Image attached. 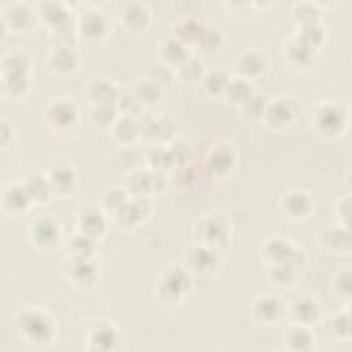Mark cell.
Wrapping results in <instances>:
<instances>
[{"mask_svg": "<svg viewBox=\"0 0 352 352\" xmlns=\"http://www.w3.org/2000/svg\"><path fill=\"white\" fill-rule=\"evenodd\" d=\"M224 6H230L228 14L235 15V12L239 14V16H243L246 12L250 11V4H242V3H224Z\"/></svg>", "mask_w": 352, "mask_h": 352, "instance_id": "816d5d0a", "label": "cell"}, {"mask_svg": "<svg viewBox=\"0 0 352 352\" xmlns=\"http://www.w3.org/2000/svg\"><path fill=\"white\" fill-rule=\"evenodd\" d=\"M16 331L26 342L43 345L54 337L51 318L37 308H29L16 316Z\"/></svg>", "mask_w": 352, "mask_h": 352, "instance_id": "5b68a950", "label": "cell"}, {"mask_svg": "<svg viewBox=\"0 0 352 352\" xmlns=\"http://www.w3.org/2000/svg\"><path fill=\"white\" fill-rule=\"evenodd\" d=\"M287 312L294 324H301L307 327L318 323L322 315L320 305L309 294L294 296L287 307Z\"/></svg>", "mask_w": 352, "mask_h": 352, "instance_id": "9a60e30c", "label": "cell"}, {"mask_svg": "<svg viewBox=\"0 0 352 352\" xmlns=\"http://www.w3.org/2000/svg\"><path fill=\"white\" fill-rule=\"evenodd\" d=\"M22 183L33 204H43L52 194L51 186L45 173H41L37 170L32 172L30 175L26 176V179Z\"/></svg>", "mask_w": 352, "mask_h": 352, "instance_id": "1f68e13d", "label": "cell"}, {"mask_svg": "<svg viewBox=\"0 0 352 352\" xmlns=\"http://www.w3.org/2000/svg\"><path fill=\"white\" fill-rule=\"evenodd\" d=\"M80 121L78 106L70 98H56L50 102L43 111V122L54 133L66 135L72 132Z\"/></svg>", "mask_w": 352, "mask_h": 352, "instance_id": "277c9868", "label": "cell"}, {"mask_svg": "<svg viewBox=\"0 0 352 352\" xmlns=\"http://www.w3.org/2000/svg\"><path fill=\"white\" fill-rule=\"evenodd\" d=\"M252 95H253V89H252L250 81L246 78L234 76L230 78L221 99L227 102L230 106L242 109V106L249 100Z\"/></svg>", "mask_w": 352, "mask_h": 352, "instance_id": "f546056e", "label": "cell"}, {"mask_svg": "<svg viewBox=\"0 0 352 352\" xmlns=\"http://www.w3.org/2000/svg\"><path fill=\"white\" fill-rule=\"evenodd\" d=\"M268 104V100L267 98L263 95V94H254L249 98V100L242 106V111L245 113L246 117L249 118H258L264 116V111H265V107Z\"/></svg>", "mask_w": 352, "mask_h": 352, "instance_id": "7dc6e473", "label": "cell"}, {"mask_svg": "<svg viewBox=\"0 0 352 352\" xmlns=\"http://www.w3.org/2000/svg\"><path fill=\"white\" fill-rule=\"evenodd\" d=\"M148 77H150L151 80H154L161 88L169 85V84L172 82V80L176 78V77H175V70L170 69V67H168V66H165V65L161 63V62L153 67V70H151V73L148 74Z\"/></svg>", "mask_w": 352, "mask_h": 352, "instance_id": "681fc988", "label": "cell"}, {"mask_svg": "<svg viewBox=\"0 0 352 352\" xmlns=\"http://www.w3.org/2000/svg\"><path fill=\"white\" fill-rule=\"evenodd\" d=\"M76 32L85 41L100 43L110 33V23L102 8L88 6L76 16Z\"/></svg>", "mask_w": 352, "mask_h": 352, "instance_id": "8992f818", "label": "cell"}, {"mask_svg": "<svg viewBox=\"0 0 352 352\" xmlns=\"http://www.w3.org/2000/svg\"><path fill=\"white\" fill-rule=\"evenodd\" d=\"M219 264V253L198 243L188 248L183 256V267L190 274H197L201 276L213 275L217 271Z\"/></svg>", "mask_w": 352, "mask_h": 352, "instance_id": "7c38bea8", "label": "cell"}, {"mask_svg": "<svg viewBox=\"0 0 352 352\" xmlns=\"http://www.w3.org/2000/svg\"><path fill=\"white\" fill-rule=\"evenodd\" d=\"M150 10L142 1H129L124 4L120 12V21L132 33L144 32L150 25Z\"/></svg>", "mask_w": 352, "mask_h": 352, "instance_id": "7402d4cb", "label": "cell"}, {"mask_svg": "<svg viewBox=\"0 0 352 352\" xmlns=\"http://www.w3.org/2000/svg\"><path fill=\"white\" fill-rule=\"evenodd\" d=\"M1 16L4 26L16 34L32 30L38 19L37 10L32 8L28 3L21 1L4 3L1 6Z\"/></svg>", "mask_w": 352, "mask_h": 352, "instance_id": "9c48e42d", "label": "cell"}, {"mask_svg": "<svg viewBox=\"0 0 352 352\" xmlns=\"http://www.w3.org/2000/svg\"><path fill=\"white\" fill-rule=\"evenodd\" d=\"M349 309L341 311L338 314H336L331 318V331L334 336H337L341 340H348L349 334H351V323H349Z\"/></svg>", "mask_w": 352, "mask_h": 352, "instance_id": "c3c4849f", "label": "cell"}, {"mask_svg": "<svg viewBox=\"0 0 352 352\" xmlns=\"http://www.w3.org/2000/svg\"><path fill=\"white\" fill-rule=\"evenodd\" d=\"M95 250V239L84 235L81 232H76L67 241V252L69 257L73 258H92Z\"/></svg>", "mask_w": 352, "mask_h": 352, "instance_id": "ab89813d", "label": "cell"}, {"mask_svg": "<svg viewBox=\"0 0 352 352\" xmlns=\"http://www.w3.org/2000/svg\"><path fill=\"white\" fill-rule=\"evenodd\" d=\"M113 139L122 146L133 144L140 138V122L133 116L121 114L110 129Z\"/></svg>", "mask_w": 352, "mask_h": 352, "instance_id": "83f0119b", "label": "cell"}, {"mask_svg": "<svg viewBox=\"0 0 352 352\" xmlns=\"http://www.w3.org/2000/svg\"><path fill=\"white\" fill-rule=\"evenodd\" d=\"M133 95L142 106H144V104L151 106L160 100V98L162 95V88L154 80H151L148 76H146L136 82Z\"/></svg>", "mask_w": 352, "mask_h": 352, "instance_id": "f35d334b", "label": "cell"}, {"mask_svg": "<svg viewBox=\"0 0 352 352\" xmlns=\"http://www.w3.org/2000/svg\"><path fill=\"white\" fill-rule=\"evenodd\" d=\"M230 78L231 77L224 70H213L209 74H205L202 80L205 94L212 98H221Z\"/></svg>", "mask_w": 352, "mask_h": 352, "instance_id": "b9f144b4", "label": "cell"}, {"mask_svg": "<svg viewBox=\"0 0 352 352\" xmlns=\"http://www.w3.org/2000/svg\"><path fill=\"white\" fill-rule=\"evenodd\" d=\"M66 276L73 286L81 290H91L99 280V270L92 258H69Z\"/></svg>", "mask_w": 352, "mask_h": 352, "instance_id": "5bb4252c", "label": "cell"}, {"mask_svg": "<svg viewBox=\"0 0 352 352\" xmlns=\"http://www.w3.org/2000/svg\"><path fill=\"white\" fill-rule=\"evenodd\" d=\"M280 208L287 219L293 221H300L309 216L314 208V202L308 192L300 188H292L282 195Z\"/></svg>", "mask_w": 352, "mask_h": 352, "instance_id": "2e32d148", "label": "cell"}, {"mask_svg": "<svg viewBox=\"0 0 352 352\" xmlns=\"http://www.w3.org/2000/svg\"><path fill=\"white\" fill-rule=\"evenodd\" d=\"M30 88L29 77H3V98L19 99L23 98Z\"/></svg>", "mask_w": 352, "mask_h": 352, "instance_id": "f6af8a7d", "label": "cell"}, {"mask_svg": "<svg viewBox=\"0 0 352 352\" xmlns=\"http://www.w3.org/2000/svg\"><path fill=\"white\" fill-rule=\"evenodd\" d=\"M118 110L116 104H96L89 114L92 126L99 132H110L116 120L118 118Z\"/></svg>", "mask_w": 352, "mask_h": 352, "instance_id": "8d00e7d4", "label": "cell"}, {"mask_svg": "<svg viewBox=\"0 0 352 352\" xmlns=\"http://www.w3.org/2000/svg\"><path fill=\"white\" fill-rule=\"evenodd\" d=\"M128 194L125 190L121 188H111L109 191H106L102 197V202H100V208L102 210L109 214V216H114V213L128 201Z\"/></svg>", "mask_w": 352, "mask_h": 352, "instance_id": "bcb514c9", "label": "cell"}, {"mask_svg": "<svg viewBox=\"0 0 352 352\" xmlns=\"http://www.w3.org/2000/svg\"><path fill=\"white\" fill-rule=\"evenodd\" d=\"M87 340L92 344V349H111L113 344L117 341V334L110 324H99L91 330Z\"/></svg>", "mask_w": 352, "mask_h": 352, "instance_id": "7bdbcfd3", "label": "cell"}, {"mask_svg": "<svg viewBox=\"0 0 352 352\" xmlns=\"http://www.w3.org/2000/svg\"><path fill=\"white\" fill-rule=\"evenodd\" d=\"M175 77L186 85H195L205 77L204 63L198 56L188 55L176 69Z\"/></svg>", "mask_w": 352, "mask_h": 352, "instance_id": "4dcf8cb0", "label": "cell"}, {"mask_svg": "<svg viewBox=\"0 0 352 352\" xmlns=\"http://www.w3.org/2000/svg\"><path fill=\"white\" fill-rule=\"evenodd\" d=\"M235 150L231 144L219 143L216 144L208 157V166L216 176H224L228 173L235 164Z\"/></svg>", "mask_w": 352, "mask_h": 352, "instance_id": "4316f807", "label": "cell"}, {"mask_svg": "<svg viewBox=\"0 0 352 352\" xmlns=\"http://www.w3.org/2000/svg\"><path fill=\"white\" fill-rule=\"evenodd\" d=\"M32 58L25 51H10L1 60L3 77H29L32 70Z\"/></svg>", "mask_w": 352, "mask_h": 352, "instance_id": "d4e9b609", "label": "cell"}, {"mask_svg": "<svg viewBox=\"0 0 352 352\" xmlns=\"http://www.w3.org/2000/svg\"><path fill=\"white\" fill-rule=\"evenodd\" d=\"M118 95H120V91L117 89L116 84L103 77L94 78L87 85V98L92 102L94 106L114 104Z\"/></svg>", "mask_w": 352, "mask_h": 352, "instance_id": "484cf974", "label": "cell"}, {"mask_svg": "<svg viewBox=\"0 0 352 352\" xmlns=\"http://www.w3.org/2000/svg\"><path fill=\"white\" fill-rule=\"evenodd\" d=\"M104 214L106 213L102 210L100 206L89 205V206L81 208L76 220L77 231L84 235H88L92 239L102 238L106 234V228H107Z\"/></svg>", "mask_w": 352, "mask_h": 352, "instance_id": "e0dca14e", "label": "cell"}, {"mask_svg": "<svg viewBox=\"0 0 352 352\" xmlns=\"http://www.w3.org/2000/svg\"><path fill=\"white\" fill-rule=\"evenodd\" d=\"M300 272H301V270L297 268L290 261L276 264V265H268L270 282L280 289L292 287L298 280Z\"/></svg>", "mask_w": 352, "mask_h": 352, "instance_id": "836d02e7", "label": "cell"}, {"mask_svg": "<svg viewBox=\"0 0 352 352\" xmlns=\"http://www.w3.org/2000/svg\"><path fill=\"white\" fill-rule=\"evenodd\" d=\"M324 248L333 254H349L351 236L346 226H338L330 228L323 236Z\"/></svg>", "mask_w": 352, "mask_h": 352, "instance_id": "e575fe53", "label": "cell"}, {"mask_svg": "<svg viewBox=\"0 0 352 352\" xmlns=\"http://www.w3.org/2000/svg\"><path fill=\"white\" fill-rule=\"evenodd\" d=\"M32 199L23 186V183H10L3 191V212L8 216L23 214L32 205Z\"/></svg>", "mask_w": 352, "mask_h": 352, "instance_id": "44dd1931", "label": "cell"}, {"mask_svg": "<svg viewBox=\"0 0 352 352\" xmlns=\"http://www.w3.org/2000/svg\"><path fill=\"white\" fill-rule=\"evenodd\" d=\"M147 162H148V166L151 170L161 172V173L176 166V161H175L169 147L166 148L164 146H157L153 151H150V154L147 157Z\"/></svg>", "mask_w": 352, "mask_h": 352, "instance_id": "ee69618b", "label": "cell"}, {"mask_svg": "<svg viewBox=\"0 0 352 352\" xmlns=\"http://www.w3.org/2000/svg\"><path fill=\"white\" fill-rule=\"evenodd\" d=\"M314 54L315 52L304 45L296 36L289 37L285 44V58L287 59L289 65L296 69L309 66Z\"/></svg>", "mask_w": 352, "mask_h": 352, "instance_id": "d6a6232c", "label": "cell"}, {"mask_svg": "<svg viewBox=\"0 0 352 352\" xmlns=\"http://www.w3.org/2000/svg\"><path fill=\"white\" fill-rule=\"evenodd\" d=\"M78 65L80 58L74 47H54L48 54V69L59 77L72 76L78 69Z\"/></svg>", "mask_w": 352, "mask_h": 352, "instance_id": "ac0fdd59", "label": "cell"}, {"mask_svg": "<svg viewBox=\"0 0 352 352\" xmlns=\"http://www.w3.org/2000/svg\"><path fill=\"white\" fill-rule=\"evenodd\" d=\"M297 246L286 236L275 235L265 241L263 246V258L268 265H276L292 260Z\"/></svg>", "mask_w": 352, "mask_h": 352, "instance_id": "603a6c76", "label": "cell"}, {"mask_svg": "<svg viewBox=\"0 0 352 352\" xmlns=\"http://www.w3.org/2000/svg\"><path fill=\"white\" fill-rule=\"evenodd\" d=\"M175 125L172 120L165 116L151 117L146 122H140V136L153 144L162 146L165 142L170 140L173 136Z\"/></svg>", "mask_w": 352, "mask_h": 352, "instance_id": "cb8c5ba5", "label": "cell"}, {"mask_svg": "<svg viewBox=\"0 0 352 352\" xmlns=\"http://www.w3.org/2000/svg\"><path fill=\"white\" fill-rule=\"evenodd\" d=\"M151 212L150 197L133 195L114 213L113 220L120 228L129 230L140 224Z\"/></svg>", "mask_w": 352, "mask_h": 352, "instance_id": "4fadbf2b", "label": "cell"}, {"mask_svg": "<svg viewBox=\"0 0 352 352\" xmlns=\"http://www.w3.org/2000/svg\"><path fill=\"white\" fill-rule=\"evenodd\" d=\"M188 56L187 47L175 37L161 41L158 47V59L161 63L170 69H176Z\"/></svg>", "mask_w": 352, "mask_h": 352, "instance_id": "f1b7e54d", "label": "cell"}, {"mask_svg": "<svg viewBox=\"0 0 352 352\" xmlns=\"http://www.w3.org/2000/svg\"><path fill=\"white\" fill-rule=\"evenodd\" d=\"M191 287L190 272L184 267L169 265L164 268L154 287L155 297L165 305H173L183 300Z\"/></svg>", "mask_w": 352, "mask_h": 352, "instance_id": "7a4b0ae2", "label": "cell"}, {"mask_svg": "<svg viewBox=\"0 0 352 352\" xmlns=\"http://www.w3.org/2000/svg\"><path fill=\"white\" fill-rule=\"evenodd\" d=\"M348 125V114L342 106L334 102H320L312 109L311 126L312 129L327 139L338 138L344 133Z\"/></svg>", "mask_w": 352, "mask_h": 352, "instance_id": "3957f363", "label": "cell"}, {"mask_svg": "<svg viewBox=\"0 0 352 352\" xmlns=\"http://www.w3.org/2000/svg\"><path fill=\"white\" fill-rule=\"evenodd\" d=\"M28 235L32 245L41 252L52 250L60 238V228L56 219L48 213H40L30 220Z\"/></svg>", "mask_w": 352, "mask_h": 352, "instance_id": "52a82bcc", "label": "cell"}, {"mask_svg": "<svg viewBox=\"0 0 352 352\" xmlns=\"http://www.w3.org/2000/svg\"><path fill=\"white\" fill-rule=\"evenodd\" d=\"M192 235L198 245L220 253L230 243L231 228L227 219H224L221 214L208 213L197 220Z\"/></svg>", "mask_w": 352, "mask_h": 352, "instance_id": "6da1fadb", "label": "cell"}, {"mask_svg": "<svg viewBox=\"0 0 352 352\" xmlns=\"http://www.w3.org/2000/svg\"><path fill=\"white\" fill-rule=\"evenodd\" d=\"M51 186L52 194L56 197H69L77 188V170L74 165L66 158H58L51 162L45 173Z\"/></svg>", "mask_w": 352, "mask_h": 352, "instance_id": "ba28073f", "label": "cell"}, {"mask_svg": "<svg viewBox=\"0 0 352 352\" xmlns=\"http://www.w3.org/2000/svg\"><path fill=\"white\" fill-rule=\"evenodd\" d=\"M300 114V103L292 96H280L268 100L264 111V121L274 129H283L296 122Z\"/></svg>", "mask_w": 352, "mask_h": 352, "instance_id": "30bf717a", "label": "cell"}, {"mask_svg": "<svg viewBox=\"0 0 352 352\" xmlns=\"http://www.w3.org/2000/svg\"><path fill=\"white\" fill-rule=\"evenodd\" d=\"M304 45H307L311 51H318L319 47L323 45L326 38V29L322 23L308 25L298 28V32L294 34Z\"/></svg>", "mask_w": 352, "mask_h": 352, "instance_id": "60d3db41", "label": "cell"}, {"mask_svg": "<svg viewBox=\"0 0 352 352\" xmlns=\"http://www.w3.org/2000/svg\"><path fill=\"white\" fill-rule=\"evenodd\" d=\"M265 67V54L257 48H248L238 54L234 62L235 76L252 80L260 76Z\"/></svg>", "mask_w": 352, "mask_h": 352, "instance_id": "d6986e66", "label": "cell"}, {"mask_svg": "<svg viewBox=\"0 0 352 352\" xmlns=\"http://www.w3.org/2000/svg\"><path fill=\"white\" fill-rule=\"evenodd\" d=\"M333 285H334V289L337 290V293L348 297L351 294V271H349V268H342L341 271H338L336 274Z\"/></svg>", "mask_w": 352, "mask_h": 352, "instance_id": "f907efd6", "label": "cell"}, {"mask_svg": "<svg viewBox=\"0 0 352 352\" xmlns=\"http://www.w3.org/2000/svg\"><path fill=\"white\" fill-rule=\"evenodd\" d=\"M283 305L279 298L272 294L257 296L252 302V318L261 324H274L279 320Z\"/></svg>", "mask_w": 352, "mask_h": 352, "instance_id": "ffe728a7", "label": "cell"}, {"mask_svg": "<svg viewBox=\"0 0 352 352\" xmlns=\"http://www.w3.org/2000/svg\"><path fill=\"white\" fill-rule=\"evenodd\" d=\"M290 14L298 28L320 23L322 19V8L314 1L293 3Z\"/></svg>", "mask_w": 352, "mask_h": 352, "instance_id": "d590c367", "label": "cell"}, {"mask_svg": "<svg viewBox=\"0 0 352 352\" xmlns=\"http://www.w3.org/2000/svg\"><path fill=\"white\" fill-rule=\"evenodd\" d=\"M314 334L307 326L293 324L285 334V342L293 351H307L314 345Z\"/></svg>", "mask_w": 352, "mask_h": 352, "instance_id": "74e56055", "label": "cell"}, {"mask_svg": "<svg viewBox=\"0 0 352 352\" xmlns=\"http://www.w3.org/2000/svg\"><path fill=\"white\" fill-rule=\"evenodd\" d=\"M38 19L48 28L50 34L76 28V16L70 7L62 1H45L37 7Z\"/></svg>", "mask_w": 352, "mask_h": 352, "instance_id": "8fae6325", "label": "cell"}]
</instances>
